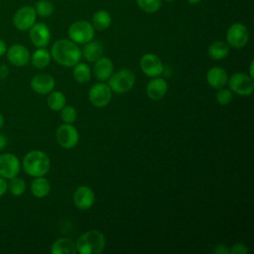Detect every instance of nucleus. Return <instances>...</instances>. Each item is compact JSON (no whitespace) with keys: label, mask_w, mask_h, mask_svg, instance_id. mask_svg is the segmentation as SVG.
<instances>
[{"label":"nucleus","mask_w":254,"mask_h":254,"mask_svg":"<svg viewBox=\"0 0 254 254\" xmlns=\"http://www.w3.org/2000/svg\"><path fill=\"white\" fill-rule=\"evenodd\" d=\"M52 58L61 65L74 66L81 58V51L77 44L67 39L56 41L51 50Z\"/></svg>","instance_id":"nucleus-1"},{"label":"nucleus","mask_w":254,"mask_h":254,"mask_svg":"<svg viewBox=\"0 0 254 254\" xmlns=\"http://www.w3.org/2000/svg\"><path fill=\"white\" fill-rule=\"evenodd\" d=\"M50 159L47 154L40 150L28 152L23 158V169L31 177H44L50 170Z\"/></svg>","instance_id":"nucleus-2"},{"label":"nucleus","mask_w":254,"mask_h":254,"mask_svg":"<svg viewBox=\"0 0 254 254\" xmlns=\"http://www.w3.org/2000/svg\"><path fill=\"white\" fill-rule=\"evenodd\" d=\"M75 247L80 254H99L105 247V236L99 230H88L77 238Z\"/></svg>","instance_id":"nucleus-3"},{"label":"nucleus","mask_w":254,"mask_h":254,"mask_svg":"<svg viewBox=\"0 0 254 254\" xmlns=\"http://www.w3.org/2000/svg\"><path fill=\"white\" fill-rule=\"evenodd\" d=\"M94 31L95 29L93 28L91 23L85 20H78L73 22L68 27L67 34L69 40H71L75 44L84 45L93 39Z\"/></svg>","instance_id":"nucleus-4"},{"label":"nucleus","mask_w":254,"mask_h":254,"mask_svg":"<svg viewBox=\"0 0 254 254\" xmlns=\"http://www.w3.org/2000/svg\"><path fill=\"white\" fill-rule=\"evenodd\" d=\"M135 83V75L128 68H122L108 78V86L116 93H125L129 91Z\"/></svg>","instance_id":"nucleus-5"},{"label":"nucleus","mask_w":254,"mask_h":254,"mask_svg":"<svg viewBox=\"0 0 254 254\" xmlns=\"http://www.w3.org/2000/svg\"><path fill=\"white\" fill-rule=\"evenodd\" d=\"M229 89L241 96H249L254 90L253 77L243 72H235L228 79Z\"/></svg>","instance_id":"nucleus-6"},{"label":"nucleus","mask_w":254,"mask_h":254,"mask_svg":"<svg viewBox=\"0 0 254 254\" xmlns=\"http://www.w3.org/2000/svg\"><path fill=\"white\" fill-rule=\"evenodd\" d=\"M249 32L245 25L241 23L232 24L226 32L227 45L233 49H241L248 43Z\"/></svg>","instance_id":"nucleus-7"},{"label":"nucleus","mask_w":254,"mask_h":254,"mask_svg":"<svg viewBox=\"0 0 254 254\" xmlns=\"http://www.w3.org/2000/svg\"><path fill=\"white\" fill-rule=\"evenodd\" d=\"M37 13L32 6H23L19 8L13 16V25L19 31H28L35 23Z\"/></svg>","instance_id":"nucleus-8"},{"label":"nucleus","mask_w":254,"mask_h":254,"mask_svg":"<svg viewBox=\"0 0 254 254\" xmlns=\"http://www.w3.org/2000/svg\"><path fill=\"white\" fill-rule=\"evenodd\" d=\"M112 94L108 84L95 83L93 84L88 92V98L90 103L98 108L105 107L109 104Z\"/></svg>","instance_id":"nucleus-9"},{"label":"nucleus","mask_w":254,"mask_h":254,"mask_svg":"<svg viewBox=\"0 0 254 254\" xmlns=\"http://www.w3.org/2000/svg\"><path fill=\"white\" fill-rule=\"evenodd\" d=\"M56 139L60 146L65 149H70L78 142V132L75 127L65 123L57 129Z\"/></svg>","instance_id":"nucleus-10"},{"label":"nucleus","mask_w":254,"mask_h":254,"mask_svg":"<svg viewBox=\"0 0 254 254\" xmlns=\"http://www.w3.org/2000/svg\"><path fill=\"white\" fill-rule=\"evenodd\" d=\"M20 161L17 156L11 153L0 155V176L4 179H12L20 172Z\"/></svg>","instance_id":"nucleus-11"},{"label":"nucleus","mask_w":254,"mask_h":254,"mask_svg":"<svg viewBox=\"0 0 254 254\" xmlns=\"http://www.w3.org/2000/svg\"><path fill=\"white\" fill-rule=\"evenodd\" d=\"M29 36L34 46L37 48H45L50 43L51 31L45 23L38 22L29 29Z\"/></svg>","instance_id":"nucleus-12"},{"label":"nucleus","mask_w":254,"mask_h":254,"mask_svg":"<svg viewBox=\"0 0 254 254\" xmlns=\"http://www.w3.org/2000/svg\"><path fill=\"white\" fill-rule=\"evenodd\" d=\"M140 67L142 71L150 77L159 76L164 70L162 61L155 54L143 55L140 60Z\"/></svg>","instance_id":"nucleus-13"},{"label":"nucleus","mask_w":254,"mask_h":254,"mask_svg":"<svg viewBox=\"0 0 254 254\" xmlns=\"http://www.w3.org/2000/svg\"><path fill=\"white\" fill-rule=\"evenodd\" d=\"M8 61L15 66H24L30 61L28 49L20 44H14L6 51Z\"/></svg>","instance_id":"nucleus-14"},{"label":"nucleus","mask_w":254,"mask_h":254,"mask_svg":"<svg viewBox=\"0 0 254 254\" xmlns=\"http://www.w3.org/2000/svg\"><path fill=\"white\" fill-rule=\"evenodd\" d=\"M95 200L93 190L86 186L78 187L73 194V202L78 209L85 210L90 208Z\"/></svg>","instance_id":"nucleus-15"},{"label":"nucleus","mask_w":254,"mask_h":254,"mask_svg":"<svg viewBox=\"0 0 254 254\" xmlns=\"http://www.w3.org/2000/svg\"><path fill=\"white\" fill-rule=\"evenodd\" d=\"M31 87L39 94H49L55 87V79L48 73H38L31 79Z\"/></svg>","instance_id":"nucleus-16"},{"label":"nucleus","mask_w":254,"mask_h":254,"mask_svg":"<svg viewBox=\"0 0 254 254\" xmlns=\"http://www.w3.org/2000/svg\"><path fill=\"white\" fill-rule=\"evenodd\" d=\"M113 73V63L110 59L106 57H101L95 61L93 66L94 76L101 81L108 80V78Z\"/></svg>","instance_id":"nucleus-17"},{"label":"nucleus","mask_w":254,"mask_h":254,"mask_svg":"<svg viewBox=\"0 0 254 254\" xmlns=\"http://www.w3.org/2000/svg\"><path fill=\"white\" fill-rule=\"evenodd\" d=\"M167 90H168L167 81L164 78L157 77V76L148 82L147 88H146L148 97L153 100H158L164 97L165 94L167 93Z\"/></svg>","instance_id":"nucleus-18"},{"label":"nucleus","mask_w":254,"mask_h":254,"mask_svg":"<svg viewBox=\"0 0 254 254\" xmlns=\"http://www.w3.org/2000/svg\"><path fill=\"white\" fill-rule=\"evenodd\" d=\"M206 80L211 87L218 89L226 84L228 75L224 68L220 66H213L207 71Z\"/></svg>","instance_id":"nucleus-19"},{"label":"nucleus","mask_w":254,"mask_h":254,"mask_svg":"<svg viewBox=\"0 0 254 254\" xmlns=\"http://www.w3.org/2000/svg\"><path fill=\"white\" fill-rule=\"evenodd\" d=\"M103 53V47L100 42L98 41H89L86 44H84V47L82 49V55L85 60L88 62H95L99 58L102 57Z\"/></svg>","instance_id":"nucleus-20"},{"label":"nucleus","mask_w":254,"mask_h":254,"mask_svg":"<svg viewBox=\"0 0 254 254\" xmlns=\"http://www.w3.org/2000/svg\"><path fill=\"white\" fill-rule=\"evenodd\" d=\"M53 254H75V244L68 238H60L56 240L51 248Z\"/></svg>","instance_id":"nucleus-21"},{"label":"nucleus","mask_w":254,"mask_h":254,"mask_svg":"<svg viewBox=\"0 0 254 254\" xmlns=\"http://www.w3.org/2000/svg\"><path fill=\"white\" fill-rule=\"evenodd\" d=\"M112 22L111 15L106 10H98L92 15L91 25L95 30L103 31L106 30Z\"/></svg>","instance_id":"nucleus-22"},{"label":"nucleus","mask_w":254,"mask_h":254,"mask_svg":"<svg viewBox=\"0 0 254 254\" xmlns=\"http://www.w3.org/2000/svg\"><path fill=\"white\" fill-rule=\"evenodd\" d=\"M207 53L208 56L214 61L223 60L229 54V46L222 41H215L210 44Z\"/></svg>","instance_id":"nucleus-23"},{"label":"nucleus","mask_w":254,"mask_h":254,"mask_svg":"<svg viewBox=\"0 0 254 254\" xmlns=\"http://www.w3.org/2000/svg\"><path fill=\"white\" fill-rule=\"evenodd\" d=\"M51 186L49 181L44 177H37L31 184V192L34 196L42 198L49 194Z\"/></svg>","instance_id":"nucleus-24"},{"label":"nucleus","mask_w":254,"mask_h":254,"mask_svg":"<svg viewBox=\"0 0 254 254\" xmlns=\"http://www.w3.org/2000/svg\"><path fill=\"white\" fill-rule=\"evenodd\" d=\"M51 53L45 48H39L36 50L31 58L32 64L37 68H45L51 62Z\"/></svg>","instance_id":"nucleus-25"},{"label":"nucleus","mask_w":254,"mask_h":254,"mask_svg":"<svg viewBox=\"0 0 254 254\" xmlns=\"http://www.w3.org/2000/svg\"><path fill=\"white\" fill-rule=\"evenodd\" d=\"M73 78L78 83H85L90 79L91 70L86 64L77 63L73 68Z\"/></svg>","instance_id":"nucleus-26"},{"label":"nucleus","mask_w":254,"mask_h":254,"mask_svg":"<svg viewBox=\"0 0 254 254\" xmlns=\"http://www.w3.org/2000/svg\"><path fill=\"white\" fill-rule=\"evenodd\" d=\"M65 101L66 100H65L64 94L63 92L57 91V90L51 91L47 98L48 106L54 111L61 110L65 105Z\"/></svg>","instance_id":"nucleus-27"},{"label":"nucleus","mask_w":254,"mask_h":254,"mask_svg":"<svg viewBox=\"0 0 254 254\" xmlns=\"http://www.w3.org/2000/svg\"><path fill=\"white\" fill-rule=\"evenodd\" d=\"M7 188L10 193L13 195L19 196L22 195L26 190V183L23 179L18 178L17 176L10 179V181L7 183Z\"/></svg>","instance_id":"nucleus-28"},{"label":"nucleus","mask_w":254,"mask_h":254,"mask_svg":"<svg viewBox=\"0 0 254 254\" xmlns=\"http://www.w3.org/2000/svg\"><path fill=\"white\" fill-rule=\"evenodd\" d=\"M34 8L36 10L37 15H39L42 18L50 17L54 13V10H55L53 3L48 0H39L35 4Z\"/></svg>","instance_id":"nucleus-29"},{"label":"nucleus","mask_w":254,"mask_h":254,"mask_svg":"<svg viewBox=\"0 0 254 254\" xmlns=\"http://www.w3.org/2000/svg\"><path fill=\"white\" fill-rule=\"evenodd\" d=\"M137 5L146 13H156L161 8V0H136Z\"/></svg>","instance_id":"nucleus-30"},{"label":"nucleus","mask_w":254,"mask_h":254,"mask_svg":"<svg viewBox=\"0 0 254 254\" xmlns=\"http://www.w3.org/2000/svg\"><path fill=\"white\" fill-rule=\"evenodd\" d=\"M76 110L73 106L71 105H64L61 109V118L64 123L71 124L72 122L75 121L76 119Z\"/></svg>","instance_id":"nucleus-31"},{"label":"nucleus","mask_w":254,"mask_h":254,"mask_svg":"<svg viewBox=\"0 0 254 254\" xmlns=\"http://www.w3.org/2000/svg\"><path fill=\"white\" fill-rule=\"evenodd\" d=\"M233 99V95L230 89L227 88H218L216 92V100L220 105H227Z\"/></svg>","instance_id":"nucleus-32"},{"label":"nucleus","mask_w":254,"mask_h":254,"mask_svg":"<svg viewBox=\"0 0 254 254\" xmlns=\"http://www.w3.org/2000/svg\"><path fill=\"white\" fill-rule=\"evenodd\" d=\"M231 254H246L248 253V248L243 243H235L229 250Z\"/></svg>","instance_id":"nucleus-33"},{"label":"nucleus","mask_w":254,"mask_h":254,"mask_svg":"<svg viewBox=\"0 0 254 254\" xmlns=\"http://www.w3.org/2000/svg\"><path fill=\"white\" fill-rule=\"evenodd\" d=\"M213 252L216 254H227L229 253V249L225 245H216L213 248Z\"/></svg>","instance_id":"nucleus-34"},{"label":"nucleus","mask_w":254,"mask_h":254,"mask_svg":"<svg viewBox=\"0 0 254 254\" xmlns=\"http://www.w3.org/2000/svg\"><path fill=\"white\" fill-rule=\"evenodd\" d=\"M7 190H8L7 182L5 181L4 178H2V177L0 176V196H2L3 194H5Z\"/></svg>","instance_id":"nucleus-35"},{"label":"nucleus","mask_w":254,"mask_h":254,"mask_svg":"<svg viewBox=\"0 0 254 254\" xmlns=\"http://www.w3.org/2000/svg\"><path fill=\"white\" fill-rule=\"evenodd\" d=\"M9 74V68L6 64L0 65V79H5Z\"/></svg>","instance_id":"nucleus-36"},{"label":"nucleus","mask_w":254,"mask_h":254,"mask_svg":"<svg viewBox=\"0 0 254 254\" xmlns=\"http://www.w3.org/2000/svg\"><path fill=\"white\" fill-rule=\"evenodd\" d=\"M7 145V138L4 134L0 133V151L3 150Z\"/></svg>","instance_id":"nucleus-37"},{"label":"nucleus","mask_w":254,"mask_h":254,"mask_svg":"<svg viewBox=\"0 0 254 254\" xmlns=\"http://www.w3.org/2000/svg\"><path fill=\"white\" fill-rule=\"evenodd\" d=\"M6 51H7V46L5 42L2 39H0V57H2L6 53Z\"/></svg>","instance_id":"nucleus-38"},{"label":"nucleus","mask_w":254,"mask_h":254,"mask_svg":"<svg viewBox=\"0 0 254 254\" xmlns=\"http://www.w3.org/2000/svg\"><path fill=\"white\" fill-rule=\"evenodd\" d=\"M201 0H188V3L190 4V5H196L200 2Z\"/></svg>","instance_id":"nucleus-39"},{"label":"nucleus","mask_w":254,"mask_h":254,"mask_svg":"<svg viewBox=\"0 0 254 254\" xmlns=\"http://www.w3.org/2000/svg\"><path fill=\"white\" fill-rule=\"evenodd\" d=\"M3 125H4V116L0 112V129L3 127Z\"/></svg>","instance_id":"nucleus-40"},{"label":"nucleus","mask_w":254,"mask_h":254,"mask_svg":"<svg viewBox=\"0 0 254 254\" xmlns=\"http://www.w3.org/2000/svg\"><path fill=\"white\" fill-rule=\"evenodd\" d=\"M253 64H254V62L252 61L251 64H250V76H251V77L254 76V73H253Z\"/></svg>","instance_id":"nucleus-41"},{"label":"nucleus","mask_w":254,"mask_h":254,"mask_svg":"<svg viewBox=\"0 0 254 254\" xmlns=\"http://www.w3.org/2000/svg\"><path fill=\"white\" fill-rule=\"evenodd\" d=\"M165 1H167V2H172V1H174V0H165Z\"/></svg>","instance_id":"nucleus-42"}]
</instances>
